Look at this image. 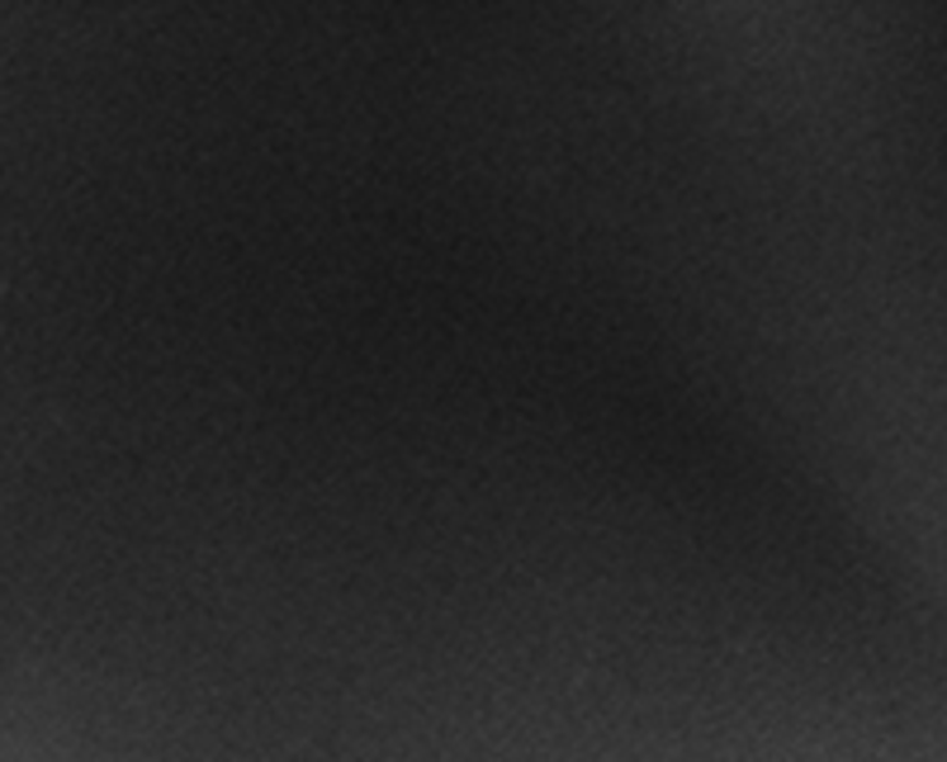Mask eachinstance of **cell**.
Segmentation results:
<instances>
[]
</instances>
